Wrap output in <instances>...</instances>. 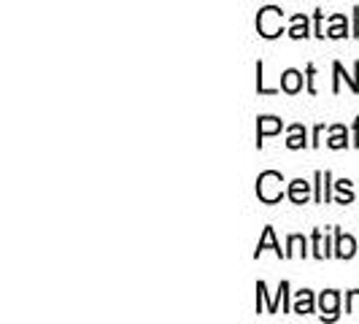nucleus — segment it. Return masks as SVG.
Here are the masks:
<instances>
[{
	"label": "nucleus",
	"instance_id": "6e6552de",
	"mask_svg": "<svg viewBox=\"0 0 359 324\" xmlns=\"http://www.w3.org/2000/svg\"><path fill=\"white\" fill-rule=\"evenodd\" d=\"M265 249H273V252L278 254V257H287V252H281V246L276 243V235H273V227H265V235H262V241H259V246H257V257L265 252Z\"/></svg>",
	"mask_w": 359,
	"mask_h": 324
},
{
	"label": "nucleus",
	"instance_id": "0eeeda50",
	"mask_svg": "<svg viewBox=\"0 0 359 324\" xmlns=\"http://www.w3.org/2000/svg\"><path fill=\"white\" fill-rule=\"evenodd\" d=\"M281 90L289 92V95H294V92L303 90V73L300 71H284V76H281Z\"/></svg>",
	"mask_w": 359,
	"mask_h": 324
},
{
	"label": "nucleus",
	"instance_id": "ddd939ff",
	"mask_svg": "<svg viewBox=\"0 0 359 324\" xmlns=\"http://www.w3.org/2000/svg\"><path fill=\"white\" fill-rule=\"evenodd\" d=\"M292 254H303V257H306V238H300V235H292V238H289L287 257H292Z\"/></svg>",
	"mask_w": 359,
	"mask_h": 324
},
{
	"label": "nucleus",
	"instance_id": "1a4fd4ad",
	"mask_svg": "<svg viewBox=\"0 0 359 324\" xmlns=\"http://www.w3.org/2000/svg\"><path fill=\"white\" fill-rule=\"evenodd\" d=\"M294 313H313V295L303 289L297 292V300H294Z\"/></svg>",
	"mask_w": 359,
	"mask_h": 324
},
{
	"label": "nucleus",
	"instance_id": "9b49d317",
	"mask_svg": "<svg viewBox=\"0 0 359 324\" xmlns=\"http://www.w3.org/2000/svg\"><path fill=\"white\" fill-rule=\"evenodd\" d=\"M292 38H306L308 36V19L306 17H292V30H289Z\"/></svg>",
	"mask_w": 359,
	"mask_h": 324
},
{
	"label": "nucleus",
	"instance_id": "2eb2a0df",
	"mask_svg": "<svg viewBox=\"0 0 359 324\" xmlns=\"http://www.w3.org/2000/svg\"><path fill=\"white\" fill-rule=\"evenodd\" d=\"M346 303H348V311H351V313H359V289H354V292L348 295Z\"/></svg>",
	"mask_w": 359,
	"mask_h": 324
},
{
	"label": "nucleus",
	"instance_id": "39448f33",
	"mask_svg": "<svg viewBox=\"0 0 359 324\" xmlns=\"http://www.w3.org/2000/svg\"><path fill=\"white\" fill-rule=\"evenodd\" d=\"M273 133H281V119H276V116H262L259 119V127H257V146H262V138L265 135H273Z\"/></svg>",
	"mask_w": 359,
	"mask_h": 324
},
{
	"label": "nucleus",
	"instance_id": "f257e3e1",
	"mask_svg": "<svg viewBox=\"0 0 359 324\" xmlns=\"http://www.w3.org/2000/svg\"><path fill=\"white\" fill-rule=\"evenodd\" d=\"M281 173H276V170H265L259 179H257V195L259 200H265V203H276V200L284 198V189H281Z\"/></svg>",
	"mask_w": 359,
	"mask_h": 324
},
{
	"label": "nucleus",
	"instance_id": "20e7f679",
	"mask_svg": "<svg viewBox=\"0 0 359 324\" xmlns=\"http://www.w3.org/2000/svg\"><path fill=\"white\" fill-rule=\"evenodd\" d=\"M338 300H341V297H338V292H335V289H330V292H324L322 295V300H319V306H322V319L324 316H327V319H335V316H338Z\"/></svg>",
	"mask_w": 359,
	"mask_h": 324
},
{
	"label": "nucleus",
	"instance_id": "f8f14e48",
	"mask_svg": "<svg viewBox=\"0 0 359 324\" xmlns=\"http://www.w3.org/2000/svg\"><path fill=\"white\" fill-rule=\"evenodd\" d=\"M327 144H330V149H343V146L348 144V141H346V130H343L341 125L332 127V138H330Z\"/></svg>",
	"mask_w": 359,
	"mask_h": 324
},
{
	"label": "nucleus",
	"instance_id": "4468645a",
	"mask_svg": "<svg viewBox=\"0 0 359 324\" xmlns=\"http://www.w3.org/2000/svg\"><path fill=\"white\" fill-rule=\"evenodd\" d=\"M332 22H335V27H332V30H330L327 36H330V38H343V36H346V27H343V22H346V19H343V17H335Z\"/></svg>",
	"mask_w": 359,
	"mask_h": 324
},
{
	"label": "nucleus",
	"instance_id": "7ed1b4c3",
	"mask_svg": "<svg viewBox=\"0 0 359 324\" xmlns=\"http://www.w3.org/2000/svg\"><path fill=\"white\" fill-rule=\"evenodd\" d=\"M308 195H311V184L303 179H294L292 184H289V200L292 203H297V205H303L308 200Z\"/></svg>",
	"mask_w": 359,
	"mask_h": 324
},
{
	"label": "nucleus",
	"instance_id": "f03ea898",
	"mask_svg": "<svg viewBox=\"0 0 359 324\" xmlns=\"http://www.w3.org/2000/svg\"><path fill=\"white\" fill-rule=\"evenodd\" d=\"M281 8H276V6H268V8H262L259 11V17H257V30H259V36L262 38H276L284 33V27H281Z\"/></svg>",
	"mask_w": 359,
	"mask_h": 324
},
{
	"label": "nucleus",
	"instance_id": "423d86ee",
	"mask_svg": "<svg viewBox=\"0 0 359 324\" xmlns=\"http://www.w3.org/2000/svg\"><path fill=\"white\" fill-rule=\"evenodd\" d=\"M357 252V241L351 238V235H343L338 233V243H335V254L341 257V259H351Z\"/></svg>",
	"mask_w": 359,
	"mask_h": 324
},
{
	"label": "nucleus",
	"instance_id": "9d476101",
	"mask_svg": "<svg viewBox=\"0 0 359 324\" xmlns=\"http://www.w3.org/2000/svg\"><path fill=\"white\" fill-rule=\"evenodd\" d=\"M289 149H303L306 146V127L303 125H292L289 127Z\"/></svg>",
	"mask_w": 359,
	"mask_h": 324
}]
</instances>
